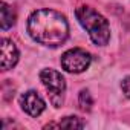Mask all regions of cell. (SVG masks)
I'll use <instances>...</instances> for the list:
<instances>
[{"label": "cell", "instance_id": "cell-8", "mask_svg": "<svg viewBox=\"0 0 130 130\" xmlns=\"http://www.w3.org/2000/svg\"><path fill=\"white\" fill-rule=\"evenodd\" d=\"M78 103H80V109L84 110V112H89L93 106V100H92V95L89 90H81L80 92V96H78Z\"/></svg>", "mask_w": 130, "mask_h": 130}, {"label": "cell", "instance_id": "cell-5", "mask_svg": "<svg viewBox=\"0 0 130 130\" xmlns=\"http://www.w3.org/2000/svg\"><path fill=\"white\" fill-rule=\"evenodd\" d=\"M20 106H22V109L29 115V116H38V115H41V112L44 110V101H43V98L37 93V92H34V90H29V92H26V93H23L22 95V98H20Z\"/></svg>", "mask_w": 130, "mask_h": 130}, {"label": "cell", "instance_id": "cell-1", "mask_svg": "<svg viewBox=\"0 0 130 130\" xmlns=\"http://www.w3.org/2000/svg\"><path fill=\"white\" fill-rule=\"evenodd\" d=\"M29 35L40 44L58 47L66 41L69 26L66 17L54 9H38L31 14L28 20Z\"/></svg>", "mask_w": 130, "mask_h": 130}, {"label": "cell", "instance_id": "cell-10", "mask_svg": "<svg viewBox=\"0 0 130 130\" xmlns=\"http://www.w3.org/2000/svg\"><path fill=\"white\" fill-rule=\"evenodd\" d=\"M121 89H122L124 95H125L127 98H130V77H127V78L122 80V83H121Z\"/></svg>", "mask_w": 130, "mask_h": 130}, {"label": "cell", "instance_id": "cell-6", "mask_svg": "<svg viewBox=\"0 0 130 130\" xmlns=\"http://www.w3.org/2000/svg\"><path fill=\"white\" fill-rule=\"evenodd\" d=\"M19 61V51L15 47V44L8 40L3 38L2 40V69L3 71H9L12 69Z\"/></svg>", "mask_w": 130, "mask_h": 130}, {"label": "cell", "instance_id": "cell-3", "mask_svg": "<svg viewBox=\"0 0 130 130\" xmlns=\"http://www.w3.org/2000/svg\"><path fill=\"white\" fill-rule=\"evenodd\" d=\"M40 80L49 93V100L55 107H60L66 92V80L55 69H43L40 72Z\"/></svg>", "mask_w": 130, "mask_h": 130}, {"label": "cell", "instance_id": "cell-9", "mask_svg": "<svg viewBox=\"0 0 130 130\" xmlns=\"http://www.w3.org/2000/svg\"><path fill=\"white\" fill-rule=\"evenodd\" d=\"M58 127H64V128H81L83 122L77 116H66L63 121H60Z\"/></svg>", "mask_w": 130, "mask_h": 130}, {"label": "cell", "instance_id": "cell-2", "mask_svg": "<svg viewBox=\"0 0 130 130\" xmlns=\"http://www.w3.org/2000/svg\"><path fill=\"white\" fill-rule=\"evenodd\" d=\"M75 15L80 25L87 31L89 37L92 38L95 44L98 46L107 44L110 38V28H109L107 20L100 12H96L90 6H78L75 11Z\"/></svg>", "mask_w": 130, "mask_h": 130}, {"label": "cell", "instance_id": "cell-4", "mask_svg": "<svg viewBox=\"0 0 130 130\" xmlns=\"http://www.w3.org/2000/svg\"><path fill=\"white\" fill-rule=\"evenodd\" d=\"M92 57L87 51L81 49V47H74L69 49L68 52H64L61 55V66L66 72L71 74H80L84 72L89 66H90Z\"/></svg>", "mask_w": 130, "mask_h": 130}, {"label": "cell", "instance_id": "cell-7", "mask_svg": "<svg viewBox=\"0 0 130 130\" xmlns=\"http://www.w3.org/2000/svg\"><path fill=\"white\" fill-rule=\"evenodd\" d=\"M0 6H2V8H0V11H2V29L6 31V29H9L15 23V14H14L12 8L8 6L5 2H2Z\"/></svg>", "mask_w": 130, "mask_h": 130}]
</instances>
